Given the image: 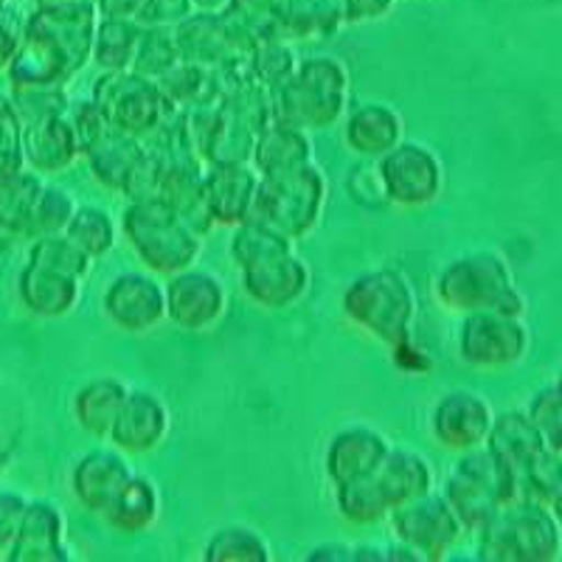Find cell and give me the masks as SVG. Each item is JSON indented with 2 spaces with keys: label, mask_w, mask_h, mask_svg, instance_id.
Returning <instances> with one entry per match:
<instances>
[{
  "label": "cell",
  "mask_w": 562,
  "mask_h": 562,
  "mask_svg": "<svg viewBox=\"0 0 562 562\" xmlns=\"http://www.w3.org/2000/svg\"><path fill=\"white\" fill-rule=\"evenodd\" d=\"M97 23V0L34 7L23 26L18 54L7 65L9 88L74 82L90 63Z\"/></svg>",
  "instance_id": "1"
},
{
  "label": "cell",
  "mask_w": 562,
  "mask_h": 562,
  "mask_svg": "<svg viewBox=\"0 0 562 562\" xmlns=\"http://www.w3.org/2000/svg\"><path fill=\"white\" fill-rule=\"evenodd\" d=\"M340 313L355 329L400 355L414 338L416 293L400 270H369L346 284Z\"/></svg>",
  "instance_id": "2"
},
{
  "label": "cell",
  "mask_w": 562,
  "mask_h": 562,
  "mask_svg": "<svg viewBox=\"0 0 562 562\" xmlns=\"http://www.w3.org/2000/svg\"><path fill=\"white\" fill-rule=\"evenodd\" d=\"M119 234L127 239L149 273L172 276L198 265L203 254V234L189 225V220L167 200H135L127 203L119 217Z\"/></svg>",
  "instance_id": "3"
},
{
  "label": "cell",
  "mask_w": 562,
  "mask_h": 562,
  "mask_svg": "<svg viewBox=\"0 0 562 562\" xmlns=\"http://www.w3.org/2000/svg\"><path fill=\"white\" fill-rule=\"evenodd\" d=\"M434 299L456 315L495 310L524 318L526 313L524 293L515 288L506 259L495 250H470L450 259L436 273Z\"/></svg>",
  "instance_id": "4"
},
{
  "label": "cell",
  "mask_w": 562,
  "mask_h": 562,
  "mask_svg": "<svg viewBox=\"0 0 562 562\" xmlns=\"http://www.w3.org/2000/svg\"><path fill=\"white\" fill-rule=\"evenodd\" d=\"M270 97H273L276 122L293 124L307 133L335 127L344 122L351 102L349 70L338 57H324V54L299 59L293 77Z\"/></svg>",
  "instance_id": "5"
},
{
  "label": "cell",
  "mask_w": 562,
  "mask_h": 562,
  "mask_svg": "<svg viewBox=\"0 0 562 562\" xmlns=\"http://www.w3.org/2000/svg\"><path fill=\"white\" fill-rule=\"evenodd\" d=\"M562 554V526L549 504L509 501L479 529V560L554 562Z\"/></svg>",
  "instance_id": "6"
},
{
  "label": "cell",
  "mask_w": 562,
  "mask_h": 562,
  "mask_svg": "<svg viewBox=\"0 0 562 562\" xmlns=\"http://www.w3.org/2000/svg\"><path fill=\"white\" fill-rule=\"evenodd\" d=\"M326 198H329V183H326L324 169L313 160V164L293 169V172L259 180V192H256V205L250 217L262 220L265 225L284 234L290 243H299L318 228Z\"/></svg>",
  "instance_id": "7"
},
{
  "label": "cell",
  "mask_w": 562,
  "mask_h": 562,
  "mask_svg": "<svg viewBox=\"0 0 562 562\" xmlns=\"http://www.w3.org/2000/svg\"><path fill=\"white\" fill-rule=\"evenodd\" d=\"M90 99L102 110L110 130L140 140L149 138L175 113L158 82L135 70H102L90 88Z\"/></svg>",
  "instance_id": "8"
},
{
  "label": "cell",
  "mask_w": 562,
  "mask_h": 562,
  "mask_svg": "<svg viewBox=\"0 0 562 562\" xmlns=\"http://www.w3.org/2000/svg\"><path fill=\"white\" fill-rule=\"evenodd\" d=\"M456 351L475 371H504L518 366L529 351V329L518 315L481 310L461 315Z\"/></svg>",
  "instance_id": "9"
},
{
  "label": "cell",
  "mask_w": 562,
  "mask_h": 562,
  "mask_svg": "<svg viewBox=\"0 0 562 562\" xmlns=\"http://www.w3.org/2000/svg\"><path fill=\"white\" fill-rule=\"evenodd\" d=\"M441 495L470 535H479L481 526L498 512V506L506 504L504 479L484 445L459 453V461L441 486Z\"/></svg>",
  "instance_id": "10"
},
{
  "label": "cell",
  "mask_w": 562,
  "mask_h": 562,
  "mask_svg": "<svg viewBox=\"0 0 562 562\" xmlns=\"http://www.w3.org/2000/svg\"><path fill=\"white\" fill-rule=\"evenodd\" d=\"M385 524H389L394 540L411 546L419 554V562L448 560L450 551L467 535L445 495L436 490L422 495V498L408 501V504L394 506Z\"/></svg>",
  "instance_id": "11"
},
{
  "label": "cell",
  "mask_w": 562,
  "mask_h": 562,
  "mask_svg": "<svg viewBox=\"0 0 562 562\" xmlns=\"http://www.w3.org/2000/svg\"><path fill=\"white\" fill-rule=\"evenodd\" d=\"M175 40H178L180 59L211 70L248 65L256 45L248 29L228 9L220 14L192 12L175 26Z\"/></svg>",
  "instance_id": "12"
},
{
  "label": "cell",
  "mask_w": 562,
  "mask_h": 562,
  "mask_svg": "<svg viewBox=\"0 0 562 562\" xmlns=\"http://www.w3.org/2000/svg\"><path fill=\"white\" fill-rule=\"evenodd\" d=\"M389 205L396 209H425L445 189V167L439 155L419 140H400L378 160Z\"/></svg>",
  "instance_id": "13"
},
{
  "label": "cell",
  "mask_w": 562,
  "mask_h": 562,
  "mask_svg": "<svg viewBox=\"0 0 562 562\" xmlns=\"http://www.w3.org/2000/svg\"><path fill=\"white\" fill-rule=\"evenodd\" d=\"M164 293H167V321H172V326L183 333H209L228 310L223 279L198 265L169 276Z\"/></svg>",
  "instance_id": "14"
},
{
  "label": "cell",
  "mask_w": 562,
  "mask_h": 562,
  "mask_svg": "<svg viewBox=\"0 0 562 562\" xmlns=\"http://www.w3.org/2000/svg\"><path fill=\"white\" fill-rule=\"evenodd\" d=\"M102 313L115 329L147 335L167 321V293L155 273H119L102 293Z\"/></svg>",
  "instance_id": "15"
},
{
  "label": "cell",
  "mask_w": 562,
  "mask_h": 562,
  "mask_svg": "<svg viewBox=\"0 0 562 562\" xmlns=\"http://www.w3.org/2000/svg\"><path fill=\"white\" fill-rule=\"evenodd\" d=\"M492 422H495V411L486 396H481L479 391L456 389L439 396L430 408V436L445 450L467 453L484 445Z\"/></svg>",
  "instance_id": "16"
},
{
  "label": "cell",
  "mask_w": 562,
  "mask_h": 562,
  "mask_svg": "<svg viewBox=\"0 0 562 562\" xmlns=\"http://www.w3.org/2000/svg\"><path fill=\"white\" fill-rule=\"evenodd\" d=\"M133 475L135 470L124 450L113 448V445H99V448H90L88 453L74 461L68 473V486L74 501L85 512L102 518L104 509L113 504L115 495Z\"/></svg>",
  "instance_id": "17"
},
{
  "label": "cell",
  "mask_w": 562,
  "mask_h": 562,
  "mask_svg": "<svg viewBox=\"0 0 562 562\" xmlns=\"http://www.w3.org/2000/svg\"><path fill=\"white\" fill-rule=\"evenodd\" d=\"M259 172L248 160H217L205 164L203 198L217 228H237L250 220L259 192Z\"/></svg>",
  "instance_id": "18"
},
{
  "label": "cell",
  "mask_w": 562,
  "mask_h": 562,
  "mask_svg": "<svg viewBox=\"0 0 562 562\" xmlns=\"http://www.w3.org/2000/svg\"><path fill=\"white\" fill-rule=\"evenodd\" d=\"M243 293L262 310H290L310 293L313 273L310 265L295 250L239 270Z\"/></svg>",
  "instance_id": "19"
},
{
  "label": "cell",
  "mask_w": 562,
  "mask_h": 562,
  "mask_svg": "<svg viewBox=\"0 0 562 562\" xmlns=\"http://www.w3.org/2000/svg\"><path fill=\"white\" fill-rule=\"evenodd\" d=\"M484 448L495 459L504 479L506 504L509 501H520V479L529 461L535 459L540 450L546 448L537 428L526 416V411H506V414H495L492 430L486 436Z\"/></svg>",
  "instance_id": "20"
},
{
  "label": "cell",
  "mask_w": 562,
  "mask_h": 562,
  "mask_svg": "<svg viewBox=\"0 0 562 562\" xmlns=\"http://www.w3.org/2000/svg\"><path fill=\"white\" fill-rule=\"evenodd\" d=\"M169 430H172V414L167 403L147 389H130L108 441L127 456H140L158 450L167 441Z\"/></svg>",
  "instance_id": "21"
},
{
  "label": "cell",
  "mask_w": 562,
  "mask_h": 562,
  "mask_svg": "<svg viewBox=\"0 0 562 562\" xmlns=\"http://www.w3.org/2000/svg\"><path fill=\"white\" fill-rule=\"evenodd\" d=\"M65 515L54 501L29 498L20 529L9 546L7 562H70L68 543H65Z\"/></svg>",
  "instance_id": "22"
},
{
  "label": "cell",
  "mask_w": 562,
  "mask_h": 562,
  "mask_svg": "<svg viewBox=\"0 0 562 562\" xmlns=\"http://www.w3.org/2000/svg\"><path fill=\"white\" fill-rule=\"evenodd\" d=\"M391 441L369 425H349L329 439L324 450V475L333 486L369 479L380 470Z\"/></svg>",
  "instance_id": "23"
},
{
  "label": "cell",
  "mask_w": 562,
  "mask_h": 562,
  "mask_svg": "<svg viewBox=\"0 0 562 562\" xmlns=\"http://www.w3.org/2000/svg\"><path fill=\"white\" fill-rule=\"evenodd\" d=\"M23 158H26V167L43 178L68 172L82 158L68 115H52V119L23 124Z\"/></svg>",
  "instance_id": "24"
},
{
  "label": "cell",
  "mask_w": 562,
  "mask_h": 562,
  "mask_svg": "<svg viewBox=\"0 0 562 562\" xmlns=\"http://www.w3.org/2000/svg\"><path fill=\"white\" fill-rule=\"evenodd\" d=\"M346 147L363 160H380L405 138L403 115L385 102H369L344 115Z\"/></svg>",
  "instance_id": "25"
},
{
  "label": "cell",
  "mask_w": 562,
  "mask_h": 562,
  "mask_svg": "<svg viewBox=\"0 0 562 562\" xmlns=\"http://www.w3.org/2000/svg\"><path fill=\"white\" fill-rule=\"evenodd\" d=\"M18 299L37 318H65L82 301V281L26 262L18 273Z\"/></svg>",
  "instance_id": "26"
},
{
  "label": "cell",
  "mask_w": 562,
  "mask_h": 562,
  "mask_svg": "<svg viewBox=\"0 0 562 562\" xmlns=\"http://www.w3.org/2000/svg\"><path fill=\"white\" fill-rule=\"evenodd\" d=\"M313 138L307 130L273 119L262 133L256 135L248 164L259 172V178H273V175L307 167L313 164Z\"/></svg>",
  "instance_id": "27"
},
{
  "label": "cell",
  "mask_w": 562,
  "mask_h": 562,
  "mask_svg": "<svg viewBox=\"0 0 562 562\" xmlns=\"http://www.w3.org/2000/svg\"><path fill=\"white\" fill-rule=\"evenodd\" d=\"M160 509H164V501H160L158 484L149 475L135 473L115 495L113 504L104 509L102 518L115 535L135 537L155 529V524L160 520Z\"/></svg>",
  "instance_id": "28"
},
{
  "label": "cell",
  "mask_w": 562,
  "mask_h": 562,
  "mask_svg": "<svg viewBox=\"0 0 562 562\" xmlns=\"http://www.w3.org/2000/svg\"><path fill=\"white\" fill-rule=\"evenodd\" d=\"M374 479L383 486L385 498L391 501V509L436 490V475L430 461L419 450L394 448V445H391L389 456L374 473Z\"/></svg>",
  "instance_id": "29"
},
{
  "label": "cell",
  "mask_w": 562,
  "mask_h": 562,
  "mask_svg": "<svg viewBox=\"0 0 562 562\" xmlns=\"http://www.w3.org/2000/svg\"><path fill=\"white\" fill-rule=\"evenodd\" d=\"M127 394V383L119 378L88 380L70 400V414H74V419H77L85 434L108 441L110 428H113L115 416L122 411Z\"/></svg>",
  "instance_id": "30"
},
{
  "label": "cell",
  "mask_w": 562,
  "mask_h": 562,
  "mask_svg": "<svg viewBox=\"0 0 562 562\" xmlns=\"http://www.w3.org/2000/svg\"><path fill=\"white\" fill-rule=\"evenodd\" d=\"M140 155H144V140L110 130L97 147L85 155V164L90 169V178L97 180L102 189H108L113 194H122L124 180H127L130 169L135 167V160Z\"/></svg>",
  "instance_id": "31"
},
{
  "label": "cell",
  "mask_w": 562,
  "mask_h": 562,
  "mask_svg": "<svg viewBox=\"0 0 562 562\" xmlns=\"http://www.w3.org/2000/svg\"><path fill=\"white\" fill-rule=\"evenodd\" d=\"M45 189V178L34 169H20L0 180V231L14 239H29L34 205Z\"/></svg>",
  "instance_id": "32"
},
{
  "label": "cell",
  "mask_w": 562,
  "mask_h": 562,
  "mask_svg": "<svg viewBox=\"0 0 562 562\" xmlns=\"http://www.w3.org/2000/svg\"><path fill=\"white\" fill-rule=\"evenodd\" d=\"M158 88L164 90V97H167V102L175 110H189L198 108V104L217 102L220 99L217 70L186 63V59H180L172 70H167L158 79Z\"/></svg>",
  "instance_id": "33"
},
{
  "label": "cell",
  "mask_w": 562,
  "mask_h": 562,
  "mask_svg": "<svg viewBox=\"0 0 562 562\" xmlns=\"http://www.w3.org/2000/svg\"><path fill=\"white\" fill-rule=\"evenodd\" d=\"M295 243H290L284 234H279L276 228L265 225L262 220H245L237 228H231L228 239V259L237 270L254 268V265L265 262V259H273L279 254H288L293 250Z\"/></svg>",
  "instance_id": "34"
},
{
  "label": "cell",
  "mask_w": 562,
  "mask_h": 562,
  "mask_svg": "<svg viewBox=\"0 0 562 562\" xmlns=\"http://www.w3.org/2000/svg\"><path fill=\"white\" fill-rule=\"evenodd\" d=\"M140 32H144V26H138L135 20L99 18L90 63L97 65L99 70H130Z\"/></svg>",
  "instance_id": "35"
},
{
  "label": "cell",
  "mask_w": 562,
  "mask_h": 562,
  "mask_svg": "<svg viewBox=\"0 0 562 562\" xmlns=\"http://www.w3.org/2000/svg\"><path fill=\"white\" fill-rule=\"evenodd\" d=\"M200 557L205 562H270L273 549L262 537V531L228 524L211 531Z\"/></svg>",
  "instance_id": "36"
},
{
  "label": "cell",
  "mask_w": 562,
  "mask_h": 562,
  "mask_svg": "<svg viewBox=\"0 0 562 562\" xmlns=\"http://www.w3.org/2000/svg\"><path fill=\"white\" fill-rule=\"evenodd\" d=\"M335 509L349 526H378L389 518L391 501L385 498L383 486L374 475L369 479L349 481V484L333 486Z\"/></svg>",
  "instance_id": "37"
},
{
  "label": "cell",
  "mask_w": 562,
  "mask_h": 562,
  "mask_svg": "<svg viewBox=\"0 0 562 562\" xmlns=\"http://www.w3.org/2000/svg\"><path fill=\"white\" fill-rule=\"evenodd\" d=\"M65 237L85 250V254L97 262L113 254L119 243V223L110 217V211L102 205H79L77 214L70 217Z\"/></svg>",
  "instance_id": "38"
},
{
  "label": "cell",
  "mask_w": 562,
  "mask_h": 562,
  "mask_svg": "<svg viewBox=\"0 0 562 562\" xmlns=\"http://www.w3.org/2000/svg\"><path fill=\"white\" fill-rule=\"evenodd\" d=\"M26 262L40 265V268H48L54 273L70 276L77 281H88V276L93 273V259L85 254L79 245L70 243L65 234H52V237H37L29 243V256Z\"/></svg>",
  "instance_id": "39"
},
{
  "label": "cell",
  "mask_w": 562,
  "mask_h": 562,
  "mask_svg": "<svg viewBox=\"0 0 562 562\" xmlns=\"http://www.w3.org/2000/svg\"><path fill=\"white\" fill-rule=\"evenodd\" d=\"M295 68H299V57H295L293 45L279 37L259 40L248 57V74L262 88H268L270 93L288 82L295 74Z\"/></svg>",
  "instance_id": "40"
},
{
  "label": "cell",
  "mask_w": 562,
  "mask_h": 562,
  "mask_svg": "<svg viewBox=\"0 0 562 562\" xmlns=\"http://www.w3.org/2000/svg\"><path fill=\"white\" fill-rule=\"evenodd\" d=\"M180 63V48L178 40H175V29L153 26L144 29L138 40V48H135L133 68L140 77L155 79L158 82L167 70H172Z\"/></svg>",
  "instance_id": "41"
},
{
  "label": "cell",
  "mask_w": 562,
  "mask_h": 562,
  "mask_svg": "<svg viewBox=\"0 0 562 562\" xmlns=\"http://www.w3.org/2000/svg\"><path fill=\"white\" fill-rule=\"evenodd\" d=\"M77 198H74L65 186L48 183V180H45L43 194H40L37 205H34L32 225H29V243L37 237L65 234V228H68L70 217L77 214Z\"/></svg>",
  "instance_id": "42"
},
{
  "label": "cell",
  "mask_w": 562,
  "mask_h": 562,
  "mask_svg": "<svg viewBox=\"0 0 562 562\" xmlns=\"http://www.w3.org/2000/svg\"><path fill=\"white\" fill-rule=\"evenodd\" d=\"M20 122L32 124L52 115H65L70 108L68 85H32V88H9Z\"/></svg>",
  "instance_id": "43"
},
{
  "label": "cell",
  "mask_w": 562,
  "mask_h": 562,
  "mask_svg": "<svg viewBox=\"0 0 562 562\" xmlns=\"http://www.w3.org/2000/svg\"><path fill=\"white\" fill-rule=\"evenodd\" d=\"M290 9V0H231L228 12L250 32V37L259 40L279 37L281 23Z\"/></svg>",
  "instance_id": "44"
},
{
  "label": "cell",
  "mask_w": 562,
  "mask_h": 562,
  "mask_svg": "<svg viewBox=\"0 0 562 562\" xmlns=\"http://www.w3.org/2000/svg\"><path fill=\"white\" fill-rule=\"evenodd\" d=\"M562 486V453L543 448L529 467L524 470L520 479V501H537V504H549Z\"/></svg>",
  "instance_id": "45"
},
{
  "label": "cell",
  "mask_w": 562,
  "mask_h": 562,
  "mask_svg": "<svg viewBox=\"0 0 562 562\" xmlns=\"http://www.w3.org/2000/svg\"><path fill=\"white\" fill-rule=\"evenodd\" d=\"M526 416L537 428L546 448L562 453V385L554 383L537 391L526 408Z\"/></svg>",
  "instance_id": "46"
},
{
  "label": "cell",
  "mask_w": 562,
  "mask_h": 562,
  "mask_svg": "<svg viewBox=\"0 0 562 562\" xmlns=\"http://www.w3.org/2000/svg\"><path fill=\"white\" fill-rule=\"evenodd\" d=\"M26 169L23 158V122L9 93L0 90V180Z\"/></svg>",
  "instance_id": "47"
},
{
  "label": "cell",
  "mask_w": 562,
  "mask_h": 562,
  "mask_svg": "<svg viewBox=\"0 0 562 562\" xmlns=\"http://www.w3.org/2000/svg\"><path fill=\"white\" fill-rule=\"evenodd\" d=\"M65 115H68L70 127H74V135H77L79 155H82V158L110 133L108 119H104L102 110L97 108L93 99H79V102L70 99V108Z\"/></svg>",
  "instance_id": "48"
},
{
  "label": "cell",
  "mask_w": 562,
  "mask_h": 562,
  "mask_svg": "<svg viewBox=\"0 0 562 562\" xmlns=\"http://www.w3.org/2000/svg\"><path fill=\"white\" fill-rule=\"evenodd\" d=\"M160 155L153 153L149 147H144V155L135 160V167L130 169L127 180L122 186V198L127 203H135V200H155L160 194Z\"/></svg>",
  "instance_id": "49"
},
{
  "label": "cell",
  "mask_w": 562,
  "mask_h": 562,
  "mask_svg": "<svg viewBox=\"0 0 562 562\" xmlns=\"http://www.w3.org/2000/svg\"><path fill=\"white\" fill-rule=\"evenodd\" d=\"M346 186H349V198L363 205V209H385L389 205L378 160H366L358 169H351Z\"/></svg>",
  "instance_id": "50"
},
{
  "label": "cell",
  "mask_w": 562,
  "mask_h": 562,
  "mask_svg": "<svg viewBox=\"0 0 562 562\" xmlns=\"http://www.w3.org/2000/svg\"><path fill=\"white\" fill-rule=\"evenodd\" d=\"M194 12V0H144L135 23L144 29H175Z\"/></svg>",
  "instance_id": "51"
},
{
  "label": "cell",
  "mask_w": 562,
  "mask_h": 562,
  "mask_svg": "<svg viewBox=\"0 0 562 562\" xmlns=\"http://www.w3.org/2000/svg\"><path fill=\"white\" fill-rule=\"evenodd\" d=\"M26 504L29 498L23 492L12 490V486H0V560L7 557L9 546H12L14 535H18Z\"/></svg>",
  "instance_id": "52"
},
{
  "label": "cell",
  "mask_w": 562,
  "mask_h": 562,
  "mask_svg": "<svg viewBox=\"0 0 562 562\" xmlns=\"http://www.w3.org/2000/svg\"><path fill=\"white\" fill-rule=\"evenodd\" d=\"M23 26H26V18H20L18 9H12V3H9L0 12V70H7V65L18 54L20 40H23Z\"/></svg>",
  "instance_id": "53"
},
{
  "label": "cell",
  "mask_w": 562,
  "mask_h": 562,
  "mask_svg": "<svg viewBox=\"0 0 562 562\" xmlns=\"http://www.w3.org/2000/svg\"><path fill=\"white\" fill-rule=\"evenodd\" d=\"M396 0H340V18L346 26H363L385 18L394 9Z\"/></svg>",
  "instance_id": "54"
},
{
  "label": "cell",
  "mask_w": 562,
  "mask_h": 562,
  "mask_svg": "<svg viewBox=\"0 0 562 562\" xmlns=\"http://www.w3.org/2000/svg\"><path fill=\"white\" fill-rule=\"evenodd\" d=\"M144 0H97L99 18H115V20H135L138 18Z\"/></svg>",
  "instance_id": "55"
},
{
  "label": "cell",
  "mask_w": 562,
  "mask_h": 562,
  "mask_svg": "<svg viewBox=\"0 0 562 562\" xmlns=\"http://www.w3.org/2000/svg\"><path fill=\"white\" fill-rule=\"evenodd\" d=\"M307 562H351L349 543H321L307 551Z\"/></svg>",
  "instance_id": "56"
},
{
  "label": "cell",
  "mask_w": 562,
  "mask_h": 562,
  "mask_svg": "<svg viewBox=\"0 0 562 562\" xmlns=\"http://www.w3.org/2000/svg\"><path fill=\"white\" fill-rule=\"evenodd\" d=\"M351 562H389V551L383 543H355Z\"/></svg>",
  "instance_id": "57"
},
{
  "label": "cell",
  "mask_w": 562,
  "mask_h": 562,
  "mask_svg": "<svg viewBox=\"0 0 562 562\" xmlns=\"http://www.w3.org/2000/svg\"><path fill=\"white\" fill-rule=\"evenodd\" d=\"M231 7V0H194V12L220 14Z\"/></svg>",
  "instance_id": "58"
},
{
  "label": "cell",
  "mask_w": 562,
  "mask_h": 562,
  "mask_svg": "<svg viewBox=\"0 0 562 562\" xmlns=\"http://www.w3.org/2000/svg\"><path fill=\"white\" fill-rule=\"evenodd\" d=\"M549 509H551V515H554V518H557V524L562 526V486H560V490H557L554 498L549 501Z\"/></svg>",
  "instance_id": "59"
},
{
  "label": "cell",
  "mask_w": 562,
  "mask_h": 562,
  "mask_svg": "<svg viewBox=\"0 0 562 562\" xmlns=\"http://www.w3.org/2000/svg\"><path fill=\"white\" fill-rule=\"evenodd\" d=\"M68 3H82V0H34V7H68Z\"/></svg>",
  "instance_id": "60"
},
{
  "label": "cell",
  "mask_w": 562,
  "mask_h": 562,
  "mask_svg": "<svg viewBox=\"0 0 562 562\" xmlns=\"http://www.w3.org/2000/svg\"><path fill=\"white\" fill-rule=\"evenodd\" d=\"M7 7H9V0H0V12H3Z\"/></svg>",
  "instance_id": "61"
}]
</instances>
